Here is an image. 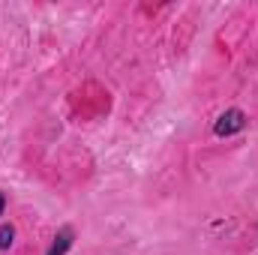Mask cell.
<instances>
[{"label": "cell", "mask_w": 258, "mask_h": 255, "mask_svg": "<svg viewBox=\"0 0 258 255\" xmlns=\"http://www.w3.org/2000/svg\"><path fill=\"white\" fill-rule=\"evenodd\" d=\"M243 129H246V114H243L240 108H228V111H222V114L216 117L213 135H216V138H228V135H237V132H243Z\"/></svg>", "instance_id": "1"}, {"label": "cell", "mask_w": 258, "mask_h": 255, "mask_svg": "<svg viewBox=\"0 0 258 255\" xmlns=\"http://www.w3.org/2000/svg\"><path fill=\"white\" fill-rule=\"evenodd\" d=\"M72 243H75V228H72V225H63V228L54 234V240H51V246H48L45 255H66L72 249Z\"/></svg>", "instance_id": "2"}, {"label": "cell", "mask_w": 258, "mask_h": 255, "mask_svg": "<svg viewBox=\"0 0 258 255\" xmlns=\"http://www.w3.org/2000/svg\"><path fill=\"white\" fill-rule=\"evenodd\" d=\"M12 240H15V228L9 222H0V252H6L12 246Z\"/></svg>", "instance_id": "3"}, {"label": "cell", "mask_w": 258, "mask_h": 255, "mask_svg": "<svg viewBox=\"0 0 258 255\" xmlns=\"http://www.w3.org/2000/svg\"><path fill=\"white\" fill-rule=\"evenodd\" d=\"M3 210H6V192L0 189V216H3Z\"/></svg>", "instance_id": "4"}]
</instances>
